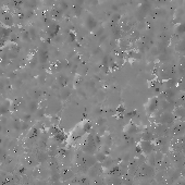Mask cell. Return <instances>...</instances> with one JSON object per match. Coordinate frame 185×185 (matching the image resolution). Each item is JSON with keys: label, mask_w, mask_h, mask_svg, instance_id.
<instances>
[{"label": "cell", "mask_w": 185, "mask_h": 185, "mask_svg": "<svg viewBox=\"0 0 185 185\" xmlns=\"http://www.w3.org/2000/svg\"><path fill=\"white\" fill-rule=\"evenodd\" d=\"M141 147L142 149H143V151H145V153L147 154L151 153V150H153V145H151V143L149 141H144L143 143H142Z\"/></svg>", "instance_id": "1"}, {"label": "cell", "mask_w": 185, "mask_h": 185, "mask_svg": "<svg viewBox=\"0 0 185 185\" xmlns=\"http://www.w3.org/2000/svg\"><path fill=\"white\" fill-rule=\"evenodd\" d=\"M172 121V116L170 113H163L161 117V122L166 123V122H171Z\"/></svg>", "instance_id": "2"}, {"label": "cell", "mask_w": 185, "mask_h": 185, "mask_svg": "<svg viewBox=\"0 0 185 185\" xmlns=\"http://www.w3.org/2000/svg\"><path fill=\"white\" fill-rule=\"evenodd\" d=\"M151 136H153V134H150V133H146V134H144V141H149V139L151 138Z\"/></svg>", "instance_id": "3"}, {"label": "cell", "mask_w": 185, "mask_h": 185, "mask_svg": "<svg viewBox=\"0 0 185 185\" xmlns=\"http://www.w3.org/2000/svg\"><path fill=\"white\" fill-rule=\"evenodd\" d=\"M184 131H185V126H184Z\"/></svg>", "instance_id": "4"}, {"label": "cell", "mask_w": 185, "mask_h": 185, "mask_svg": "<svg viewBox=\"0 0 185 185\" xmlns=\"http://www.w3.org/2000/svg\"><path fill=\"white\" fill-rule=\"evenodd\" d=\"M0 130H1V126H0Z\"/></svg>", "instance_id": "5"}]
</instances>
